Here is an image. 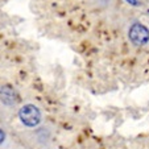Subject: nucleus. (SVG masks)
Listing matches in <instances>:
<instances>
[{"label": "nucleus", "instance_id": "nucleus-5", "mask_svg": "<svg viewBox=\"0 0 149 149\" xmlns=\"http://www.w3.org/2000/svg\"><path fill=\"white\" fill-rule=\"evenodd\" d=\"M127 1H128V3H131L132 6H137V1H136V0H127Z\"/></svg>", "mask_w": 149, "mask_h": 149}, {"label": "nucleus", "instance_id": "nucleus-1", "mask_svg": "<svg viewBox=\"0 0 149 149\" xmlns=\"http://www.w3.org/2000/svg\"><path fill=\"white\" fill-rule=\"evenodd\" d=\"M19 116L20 120L26 127H36L41 120V112L33 104H26V106L21 107Z\"/></svg>", "mask_w": 149, "mask_h": 149}, {"label": "nucleus", "instance_id": "nucleus-4", "mask_svg": "<svg viewBox=\"0 0 149 149\" xmlns=\"http://www.w3.org/2000/svg\"><path fill=\"white\" fill-rule=\"evenodd\" d=\"M4 140H6V133H4V132H3V131L0 130V144L3 143V141H4Z\"/></svg>", "mask_w": 149, "mask_h": 149}, {"label": "nucleus", "instance_id": "nucleus-3", "mask_svg": "<svg viewBox=\"0 0 149 149\" xmlns=\"http://www.w3.org/2000/svg\"><path fill=\"white\" fill-rule=\"evenodd\" d=\"M0 100L7 106H12L17 100V94L11 86H3L0 88Z\"/></svg>", "mask_w": 149, "mask_h": 149}, {"label": "nucleus", "instance_id": "nucleus-2", "mask_svg": "<svg viewBox=\"0 0 149 149\" xmlns=\"http://www.w3.org/2000/svg\"><path fill=\"white\" fill-rule=\"evenodd\" d=\"M128 37L132 41V44H135L137 46H143L149 41V29L143 24L135 23L130 28Z\"/></svg>", "mask_w": 149, "mask_h": 149}]
</instances>
